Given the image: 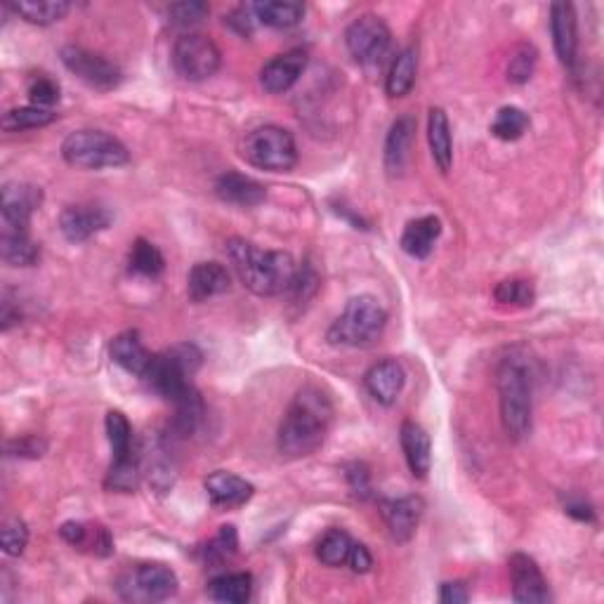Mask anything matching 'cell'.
<instances>
[{"label": "cell", "mask_w": 604, "mask_h": 604, "mask_svg": "<svg viewBox=\"0 0 604 604\" xmlns=\"http://www.w3.org/2000/svg\"><path fill=\"white\" fill-rule=\"evenodd\" d=\"M333 413L336 406L319 385H305L298 390L279 425L277 446L281 456L295 461L319 451L331 430Z\"/></svg>", "instance_id": "cell-1"}, {"label": "cell", "mask_w": 604, "mask_h": 604, "mask_svg": "<svg viewBox=\"0 0 604 604\" xmlns=\"http://www.w3.org/2000/svg\"><path fill=\"white\" fill-rule=\"evenodd\" d=\"M227 255L236 274H239L241 284L260 298L288 293L295 274H298V265H295L291 253L262 251V248L246 239H239V236L227 241Z\"/></svg>", "instance_id": "cell-2"}, {"label": "cell", "mask_w": 604, "mask_h": 604, "mask_svg": "<svg viewBox=\"0 0 604 604\" xmlns=\"http://www.w3.org/2000/svg\"><path fill=\"white\" fill-rule=\"evenodd\" d=\"M501 423L512 442H522L531 435L534 420V371L531 361L520 352H510L496 373Z\"/></svg>", "instance_id": "cell-3"}, {"label": "cell", "mask_w": 604, "mask_h": 604, "mask_svg": "<svg viewBox=\"0 0 604 604\" xmlns=\"http://www.w3.org/2000/svg\"><path fill=\"white\" fill-rule=\"evenodd\" d=\"M387 312L373 295H354L340 317L328 328L326 338L331 345L371 347L383 338Z\"/></svg>", "instance_id": "cell-4"}, {"label": "cell", "mask_w": 604, "mask_h": 604, "mask_svg": "<svg viewBox=\"0 0 604 604\" xmlns=\"http://www.w3.org/2000/svg\"><path fill=\"white\" fill-rule=\"evenodd\" d=\"M203 354L196 345H175L170 350L154 354L142 380L156 395L175 402L192 387L194 373L199 371Z\"/></svg>", "instance_id": "cell-5"}, {"label": "cell", "mask_w": 604, "mask_h": 604, "mask_svg": "<svg viewBox=\"0 0 604 604\" xmlns=\"http://www.w3.org/2000/svg\"><path fill=\"white\" fill-rule=\"evenodd\" d=\"M62 156L69 166L83 170H104L126 166L130 151L118 137L104 130H74L64 137Z\"/></svg>", "instance_id": "cell-6"}, {"label": "cell", "mask_w": 604, "mask_h": 604, "mask_svg": "<svg viewBox=\"0 0 604 604\" xmlns=\"http://www.w3.org/2000/svg\"><path fill=\"white\" fill-rule=\"evenodd\" d=\"M241 156L253 168L269 170V173H291L298 163V147L286 128L260 126L246 135Z\"/></svg>", "instance_id": "cell-7"}, {"label": "cell", "mask_w": 604, "mask_h": 604, "mask_svg": "<svg viewBox=\"0 0 604 604\" xmlns=\"http://www.w3.org/2000/svg\"><path fill=\"white\" fill-rule=\"evenodd\" d=\"M173 67L189 83L208 81L222 67V52L210 36L182 34L173 45Z\"/></svg>", "instance_id": "cell-8"}, {"label": "cell", "mask_w": 604, "mask_h": 604, "mask_svg": "<svg viewBox=\"0 0 604 604\" xmlns=\"http://www.w3.org/2000/svg\"><path fill=\"white\" fill-rule=\"evenodd\" d=\"M345 45L361 67H378L390 52L392 34L378 15H361L347 26Z\"/></svg>", "instance_id": "cell-9"}, {"label": "cell", "mask_w": 604, "mask_h": 604, "mask_svg": "<svg viewBox=\"0 0 604 604\" xmlns=\"http://www.w3.org/2000/svg\"><path fill=\"white\" fill-rule=\"evenodd\" d=\"M59 57H62L64 67H67L78 81H83L95 90H104V93H107V90L118 88V83L123 81L121 67L100 55V52L85 50L81 45H67V48H62V52H59Z\"/></svg>", "instance_id": "cell-10"}, {"label": "cell", "mask_w": 604, "mask_h": 604, "mask_svg": "<svg viewBox=\"0 0 604 604\" xmlns=\"http://www.w3.org/2000/svg\"><path fill=\"white\" fill-rule=\"evenodd\" d=\"M111 222H114V215L100 203H76V206H67L59 213V232L71 244H83V241L93 239L95 234L109 229Z\"/></svg>", "instance_id": "cell-11"}, {"label": "cell", "mask_w": 604, "mask_h": 604, "mask_svg": "<svg viewBox=\"0 0 604 604\" xmlns=\"http://www.w3.org/2000/svg\"><path fill=\"white\" fill-rule=\"evenodd\" d=\"M43 203V189L29 182H8L0 192V213L5 229L29 232V222Z\"/></svg>", "instance_id": "cell-12"}, {"label": "cell", "mask_w": 604, "mask_h": 604, "mask_svg": "<svg viewBox=\"0 0 604 604\" xmlns=\"http://www.w3.org/2000/svg\"><path fill=\"white\" fill-rule=\"evenodd\" d=\"M510 583H512V600L520 604H546L553 600L548 590V581L543 576L534 557L515 553L508 560Z\"/></svg>", "instance_id": "cell-13"}, {"label": "cell", "mask_w": 604, "mask_h": 604, "mask_svg": "<svg viewBox=\"0 0 604 604\" xmlns=\"http://www.w3.org/2000/svg\"><path fill=\"white\" fill-rule=\"evenodd\" d=\"M307 62H310V55L302 48L281 52L260 69V85L269 95L288 93L300 81V76L305 74Z\"/></svg>", "instance_id": "cell-14"}, {"label": "cell", "mask_w": 604, "mask_h": 604, "mask_svg": "<svg viewBox=\"0 0 604 604\" xmlns=\"http://www.w3.org/2000/svg\"><path fill=\"white\" fill-rule=\"evenodd\" d=\"M380 512L390 531L392 541L409 543L416 536L418 524L423 520L425 501L420 496H402L392 498V501H380Z\"/></svg>", "instance_id": "cell-15"}, {"label": "cell", "mask_w": 604, "mask_h": 604, "mask_svg": "<svg viewBox=\"0 0 604 604\" xmlns=\"http://www.w3.org/2000/svg\"><path fill=\"white\" fill-rule=\"evenodd\" d=\"M406 385V371L397 359L385 357L376 361L364 376V387L369 392L373 402L380 406H392L402 395Z\"/></svg>", "instance_id": "cell-16"}, {"label": "cell", "mask_w": 604, "mask_h": 604, "mask_svg": "<svg viewBox=\"0 0 604 604\" xmlns=\"http://www.w3.org/2000/svg\"><path fill=\"white\" fill-rule=\"evenodd\" d=\"M550 34H553L555 55L564 67H574L579 50V17L571 3L550 5Z\"/></svg>", "instance_id": "cell-17"}, {"label": "cell", "mask_w": 604, "mask_h": 604, "mask_svg": "<svg viewBox=\"0 0 604 604\" xmlns=\"http://www.w3.org/2000/svg\"><path fill=\"white\" fill-rule=\"evenodd\" d=\"M229 288H232V274H229V269L222 262H196L189 269L187 293L194 302L218 298V295L227 293Z\"/></svg>", "instance_id": "cell-18"}, {"label": "cell", "mask_w": 604, "mask_h": 604, "mask_svg": "<svg viewBox=\"0 0 604 604\" xmlns=\"http://www.w3.org/2000/svg\"><path fill=\"white\" fill-rule=\"evenodd\" d=\"M203 487H206L210 503L227 510L241 508V505H246L255 494V487L251 482H246L244 477L227 470H215L213 475L206 477Z\"/></svg>", "instance_id": "cell-19"}, {"label": "cell", "mask_w": 604, "mask_h": 604, "mask_svg": "<svg viewBox=\"0 0 604 604\" xmlns=\"http://www.w3.org/2000/svg\"><path fill=\"white\" fill-rule=\"evenodd\" d=\"M137 595L151 602H166L177 595L180 579L166 564H140L133 574Z\"/></svg>", "instance_id": "cell-20"}, {"label": "cell", "mask_w": 604, "mask_h": 604, "mask_svg": "<svg viewBox=\"0 0 604 604\" xmlns=\"http://www.w3.org/2000/svg\"><path fill=\"white\" fill-rule=\"evenodd\" d=\"M399 442L409 465V472L416 479H425L432 468V442L430 435L425 432L416 420H404L402 430H399Z\"/></svg>", "instance_id": "cell-21"}, {"label": "cell", "mask_w": 604, "mask_h": 604, "mask_svg": "<svg viewBox=\"0 0 604 604\" xmlns=\"http://www.w3.org/2000/svg\"><path fill=\"white\" fill-rule=\"evenodd\" d=\"M215 194L220 201L232 203V206L253 208L267 199V187L248 175L222 173L215 182Z\"/></svg>", "instance_id": "cell-22"}, {"label": "cell", "mask_w": 604, "mask_h": 604, "mask_svg": "<svg viewBox=\"0 0 604 604\" xmlns=\"http://www.w3.org/2000/svg\"><path fill=\"white\" fill-rule=\"evenodd\" d=\"M442 236V220L437 215H423V218L411 220L402 232V251L416 260L430 258V253L435 251V244Z\"/></svg>", "instance_id": "cell-23"}, {"label": "cell", "mask_w": 604, "mask_h": 604, "mask_svg": "<svg viewBox=\"0 0 604 604\" xmlns=\"http://www.w3.org/2000/svg\"><path fill=\"white\" fill-rule=\"evenodd\" d=\"M109 352H111V359H114L123 371L137 378L144 376L151 357H154V354L144 347L140 333L137 331L118 333V336L111 340Z\"/></svg>", "instance_id": "cell-24"}, {"label": "cell", "mask_w": 604, "mask_h": 604, "mask_svg": "<svg viewBox=\"0 0 604 604\" xmlns=\"http://www.w3.org/2000/svg\"><path fill=\"white\" fill-rule=\"evenodd\" d=\"M413 135H416V118L413 116H399L392 123L385 140V170L390 175H399L404 170L413 144Z\"/></svg>", "instance_id": "cell-25"}, {"label": "cell", "mask_w": 604, "mask_h": 604, "mask_svg": "<svg viewBox=\"0 0 604 604\" xmlns=\"http://www.w3.org/2000/svg\"><path fill=\"white\" fill-rule=\"evenodd\" d=\"M428 144L439 173H449L453 166V137L449 116L442 107H432L428 114Z\"/></svg>", "instance_id": "cell-26"}, {"label": "cell", "mask_w": 604, "mask_h": 604, "mask_svg": "<svg viewBox=\"0 0 604 604\" xmlns=\"http://www.w3.org/2000/svg\"><path fill=\"white\" fill-rule=\"evenodd\" d=\"M0 258L10 267H34L41 260V248L29 232L19 229H3L0 234Z\"/></svg>", "instance_id": "cell-27"}, {"label": "cell", "mask_w": 604, "mask_h": 604, "mask_svg": "<svg viewBox=\"0 0 604 604\" xmlns=\"http://www.w3.org/2000/svg\"><path fill=\"white\" fill-rule=\"evenodd\" d=\"M418 76V50L416 45L404 48L392 62L390 74L385 81V93L390 97H406L416 85Z\"/></svg>", "instance_id": "cell-28"}, {"label": "cell", "mask_w": 604, "mask_h": 604, "mask_svg": "<svg viewBox=\"0 0 604 604\" xmlns=\"http://www.w3.org/2000/svg\"><path fill=\"white\" fill-rule=\"evenodd\" d=\"M173 404H175V416H173V423H170V430H173L177 437H192L203 423V416H206V404H203L201 395L192 385L185 395L177 397Z\"/></svg>", "instance_id": "cell-29"}, {"label": "cell", "mask_w": 604, "mask_h": 604, "mask_svg": "<svg viewBox=\"0 0 604 604\" xmlns=\"http://www.w3.org/2000/svg\"><path fill=\"white\" fill-rule=\"evenodd\" d=\"M253 12L260 24L272 29H293L305 17V5L295 0H265V3H253Z\"/></svg>", "instance_id": "cell-30"}, {"label": "cell", "mask_w": 604, "mask_h": 604, "mask_svg": "<svg viewBox=\"0 0 604 604\" xmlns=\"http://www.w3.org/2000/svg\"><path fill=\"white\" fill-rule=\"evenodd\" d=\"M208 595L215 602L246 604L253 595V576L248 571H232V574L215 576L208 583Z\"/></svg>", "instance_id": "cell-31"}, {"label": "cell", "mask_w": 604, "mask_h": 604, "mask_svg": "<svg viewBox=\"0 0 604 604\" xmlns=\"http://www.w3.org/2000/svg\"><path fill=\"white\" fill-rule=\"evenodd\" d=\"M10 8L17 17H22L24 22L36 26H50L62 22V19L69 15L71 3H67V0H17Z\"/></svg>", "instance_id": "cell-32"}, {"label": "cell", "mask_w": 604, "mask_h": 604, "mask_svg": "<svg viewBox=\"0 0 604 604\" xmlns=\"http://www.w3.org/2000/svg\"><path fill=\"white\" fill-rule=\"evenodd\" d=\"M529 126L531 121L527 111L515 107V104H508V107L498 109L494 121H491V135L501 142H517L522 140Z\"/></svg>", "instance_id": "cell-33"}, {"label": "cell", "mask_w": 604, "mask_h": 604, "mask_svg": "<svg viewBox=\"0 0 604 604\" xmlns=\"http://www.w3.org/2000/svg\"><path fill=\"white\" fill-rule=\"evenodd\" d=\"M140 477V458H137V453H130L126 458H114L107 479H104V487L118 491V494H133L140 487Z\"/></svg>", "instance_id": "cell-34"}, {"label": "cell", "mask_w": 604, "mask_h": 604, "mask_svg": "<svg viewBox=\"0 0 604 604\" xmlns=\"http://www.w3.org/2000/svg\"><path fill=\"white\" fill-rule=\"evenodd\" d=\"M57 121V114L52 109H41L29 104V107H15L3 116L5 133H24V130H38Z\"/></svg>", "instance_id": "cell-35"}, {"label": "cell", "mask_w": 604, "mask_h": 604, "mask_svg": "<svg viewBox=\"0 0 604 604\" xmlns=\"http://www.w3.org/2000/svg\"><path fill=\"white\" fill-rule=\"evenodd\" d=\"M130 272L140 274V277H159V274L166 269V260L159 248H156L151 241L147 239H135L133 248H130V258H128Z\"/></svg>", "instance_id": "cell-36"}, {"label": "cell", "mask_w": 604, "mask_h": 604, "mask_svg": "<svg viewBox=\"0 0 604 604\" xmlns=\"http://www.w3.org/2000/svg\"><path fill=\"white\" fill-rule=\"evenodd\" d=\"M352 536L343 529H328L317 543V557L326 567H343L352 550Z\"/></svg>", "instance_id": "cell-37"}, {"label": "cell", "mask_w": 604, "mask_h": 604, "mask_svg": "<svg viewBox=\"0 0 604 604\" xmlns=\"http://www.w3.org/2000/svg\"><path fill=\"white\" fill-rule=\"evenodd\" d=\"M104 428H107V439L111 444V453H114V458H126V456H130V453H135L133 425H130L126 413L109 411L107 420H104Z\"/></svg>", "instance_id": "cell-38"}, {"label": "cell", "mask_w": 604, "mask_h": 604, "mask_svg": "<svg viewBox=\"0 0 604 604\" xmlns=\"http://www.w3.org/2000/svg\"><path fill=\"white\" fill-rule=\"evenodd\" d=\"M494 300L498 305L531 307L536 300V288L529 279H503L494 288Z\"/></svg>", "instance_id": "cell-39"}, {"label": "cell", "mask_w": 604, "mask_h": 604, "mask_svg": "<svg viewBox=\"0 0 604 604\" xmlns=\"http://www.w3.org/2000/svg\"><path fill=\"white\" fill-rule=\"evenodd\" d=\"M538 64V50L531 43H520L510 52L508 59V81L515 85H524L531 81Z\"/></svg>", "instance_id": "cell-40"}, {"label": "cell", "mask_w": 604, "mask_h": 604, "mask_svg": "<svg viewBox=\"0 0 604 604\" xmlns=\"http://www.w3.org/2000/svg\"><path fill=\"white\" fill-rule=\"evenodd\" d=\"M208 12V3H201V0H185V3L170 5L168 19L177 29H192V26L201 24L203 19L208 17Z\"/></svg>", "instance_id": "cell-41"}, {"label": "cell", "mask_w": 604, "mask_h": 604, "mask_svg": "<svg viewBox=\"0 0 604 604\" xmlns=\"http://www.w3.org/2000/svg\"><path fill=\"white\" fill-rule=\"evenodd\" d=\"M26 543H29V527H26L24 520L12 517V520L3 524V529H0V546H3L5 555L19 557L24 553Z\"/></svg>", "instance_id": "cell-42"}, {"label": "cell", "mask_w": 604, "mask_h": 604, "mask_svg": "<svg viewBox=\"0 0 604 604\" xmlns=\"http://www.w3.org/2000/svg\"><path fill=\"white\" fill-rule=\"evenodd\" d=\"M236 548H239V534H236V527L225 524V527H220L218 534H215L213 541L206 546V560L225 562L236 553Z\"/></svg>", "instance_id": "cell-43"}, {"label": "cell", "mask_w": 604, "mask_h": 604, "mask_svg": "<svg viewBox=\"0 0 604 604\" xmlns=\"http://www.w3.org/2000/svg\"><path fill=\"white\" fill-rule=\"evenodd\" d=\"M29 100L34 107L50 109L59 102V85L50 76L38 74L29 81Z\"/></svg>", "instance_id": "cell-44"}, {"label": "cell", "mask_w": 604, "mask_h": 604, "mask_svg": "<svg viewBox=\"0 0 604 604\" xmlns=\"http://www.w3.org/2000/svg\"><path fill=\"white\" fill-rule=\"evenodd\" d=\"M8 456L15 458H41L45 451H48V442L38 435H22L17 439H10L8 446H5Z\"/></svg>", "instance_id": "cell-45"}, {"label": "cell", "mask_w": 604, "mask_h": 604, "mask_svg": "<svg viewBox=\"0 0 604 604\" xmlns=\"http://www.w3.org/2000/svg\"><path fill=\"white\" fill-rule=\"evenodd\" d=\"M345 479L350 484L352 494L359 498H369L371 496V472L364 463H350L345 465Z\"/></svg>", "instance_id": "cell-46"}, {"label": "cell", "mask_w": 604, "mask_h": 604, "mask_svg": "<svg viewBox=\"0 0 604 604\" xmlns=\"http://www.w3.org/2000/svg\"><path fill=\"white\" fill-rule=\"evenodd\" d=\"M85 550H90L97 557H109L114 553V538H111L109 529L102 527V524H90V538Z\"/></svg>", "instance_id": "cell-47"}, {"label": "cell", "mask_w": 604, "mask_h": 604, "mask_svg": "<svg viewBox=\"0 0 604 604\" xmlns=\"http://www.w3.org/2000/svg\"><path fill=\"white\" fill-rule=\"evenodd\" d=\"M59 536H62L69 546L85 550L88 548V538H90V524L69 520L59 527Z\"/></svg>", "instance_id": "cell-48"}, {"label": "cell", "mask_w": 604, "mask_h": 604, "mask_svg": "<svg viewBox=\"0 0 604 604\" xmlns=\"http://www.w3.org/2000/svg\"><path fill=\"white\" fill-rule=\"evenodd\" d=\"M255 22H258V19H255L253 5H241V8H236L232 15L225 19V24L232 26L236 34L241 36H251L255 29Z\"/></svg>", "instance_id": "cell-49"}, {"label": "cell", "mask_w": 604, "mask_h": 604, "mask_svg": "<svg viewBox=\"0 0 604 604\" xmlns=\"http://www.w3.org/2000/svg\"><path fill=\"white\" fill-rule=\"evenodd\" d=\"M347 564L354 574H369L373 567V555L369 553V548L364 543H352L350 555H347Z\"/></svg>", "instance_id": "cell-50"}, {"label": "cell", "mask_w": 604, "mask_h": 604, "mask_svg": "<svg viewBox=\"0 0 604 604\" xmlns=\"http://www.w3.org/2000/svg\"><path fill=\"white\" fill-rule=\"evenodd\" d=\"M470 600V590L463 581H446L439 590V602L442 604H465Z\"/></svg>", "instance_id": "cell-51"}, {"label": "cell", "mask_w": 604, "mask_h": 604, "mask_svg": "<svg viewBox=\"0 0 604 604\" xmlns=\"http://www.w3.org/2000/svg\"><path fill=\"white\" fill-rule=\"evenodd\" d=\"M19 319H22V314H19L17 307L12 305V300L8 298V295H5L3 305H0V328H3V331L8 333L12 326L19 324Z\"/></svg>", "instance_id": "cell-52"}, {"label": "cell", "mask_w": 604, "mask_h": 604, "mask_svg": "<svg viewBox=\"0 0 604 604\" xmlns=\"http://www.w3.org/2000/svg\"><path fill=\"white\" fill-rule=\"evenodd\" d=\"M564 512L579 522H595V510L586 501H567L564 503Z\"/></svg>", "instance_id": "cell-53"}]
</instances>
